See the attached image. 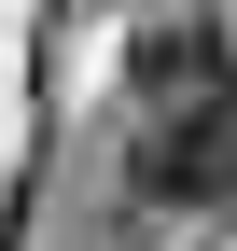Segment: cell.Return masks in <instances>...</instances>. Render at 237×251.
Segmentation results:
<instances>
[{"label": "cell", "mask_w": 237, "mask_h": 251, "mask_svg": "<svg viewBox=\"0 0 237 251\" xmlns=\"http://www.w3.org/2000/svg\"><path fill=\"white\" fill-rule=\"evenodd\" d=\"M126 181L154 209H237V98H167L154 126H140Z\"/></svg>", "instance_id": "1"}, {"label": "cell", "mask_w": 237, "mask_h": 251, "mask_svg": "<svg viewBox=\"0 0 237 251\" xmlns=\"http://www.w3.org/2000/svg\"><path fill=\"white\" fill-rule=\"evenodd\" d=\"M140 98H237V42L210 14H167V28H140Z\"/></svg>", "instance_id": "2"}]
</instances>
